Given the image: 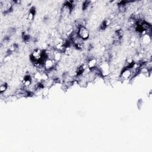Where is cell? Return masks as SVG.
<instances>
[{"label": "cell", "mask_w": 152, "mask_h": 152, "mask_svg": "<svg viewBox=\"0 0 152 152\" xmlns=\"http://www.w3.org/2000/svg\"><path fill=\"white\" fill-rule=\"evenodd\" d=\"M42 73L39 71H36L33 73V78L38 83H40L42 82Z\"/></svg>", "instance_id": "11"}, {"label": "cell", "mask_w": 152, "mask_h": 152, "mask_svg": "<svg viewBox=\"0 0 152 152\" xmlns=\"http://www.w3.org/2000/svg\"><path fill=\"white\" fill-rule=\"evenodd\" d=\"M77 35L83 40L84 41L89 38L90 32L87 28L81 26L79 27L77 30Z\"/></svg>", "instance_id": "3"}, {"label": "cell", "mask_w": 152, "mask_h": 152, "mask_svg": "<svg viewBox=\"0 0 152 152\" xmlns=\"http://www.w3.org/2000/svg\"><path fill=\"white\" fill-rule=\"evenodd\" d=\"M36 14V10L35 7H32L29 10V11L28 14V20L29 22L33 21L35 19V15Z\"/></svg>", "instance_id": "10"}, {"label": "cell", "mask_w": 152, "mask_h": 152, "mask_svg": "<svg viewBox=\"0 0 152 152\" xmlns=\"http://www.w3.org/2000/svg\"><path fill=\"white\" fill-rule=\"evenodd\" d=\"M120 79L121 81H123L124 80H131V70L130 69L125 68L121 73Z\"/></svg>", "instance_id": "5"}, {"label": "cell", "mask_w": 152, "mask_h": 152, "mask_svg": "<svg viewBox=\"0 0 152 152\" xmlns=\"http://www.w3.org/2000/svg\"><path fill=\"white\" fill-rule=\"evenodd\" d=\"M102 77H108L110 74V64L107 61H102L98 65Z\"/></svg>", "instance_id": "2"}, {"label": "cell", "mask_w": 152, "mask_h": 152, "mask_svg": "<svg viewBox=\"0 0 152 152\" xmlns=\"http://www.w3.org/2000/svg\"><path fill=\"white\" fill-rule=\"evenodd\" d=\"M30 59L33 63L41 62L44 63V61L45 60L44 58V50L38 48L35 49L31 54Z\"/></svg>", "instance_id": "1"}, {"label": "cell", "mask_w": 152, "mask_h": 152, "mask_svg": "<svg viewBox=\"0 0 152 152\" xmlns=\"http://www.w3.org/2000/svg\"><path fill=\"white\" fill-rule=\"evenodd\" d=\"M63 53L60 52L58 51V50H56L54 49V55H53V60L58 64L60 62H61V61L63 59Z\"/></svg>", "instance_id": "9"}, {"label": "cell", "mask_w": 152, "mask_h": 152, "mask_svg": "<svg viewBox=\"0 0 152 152\" xmlns=\"http://www.w3.org/2000/svg\"><path fill=\"white\" fill-rule=\"evenodd\" d=\"M66 48H67V45L65 44V41L63 40L61 42H56L54 48L59 52H60L61 53H64Z\"/></svg>", "instance_id": "6"}, {"label": "cell", "mask_w": 152, "mask_h": 152, "mask_svg": "<svg viewBox=\"0 0 152 152\" xmlns=\"http://www.w3.org/2000/svg\"><path fill=\"white\" fill-rule=\"evenodd\" d=\"M19 49V46L16 43H14L12 45H10V46L8 48V51H7V53H13V52H16L17 50L18 49Z\"/></svg>", "instance_id": "12"}, {"label": "cell", "mask_w": 152, "mask_h": 152, "mask_svg": "<svg viewBox=\"0 0 152 152\" xmlns=\"http://www.w3.org/2000/svg\"><path fill=\"white\" fill-rule=\"evenodd\" d=\"M8 89V84L7 83H3L1 84V86H0V92H1V94H3Z\"/></svg>", "instance_id": "13"}, {"label": "cell", "mask_w": 152, "mask_h": 152, "mask_svg": "<svg viewBox=\"0 0 152 152\" xmlns=\"http://www.w3.org/2000/svg\"><path fill=\"white\" fill-rule=\"evenodd\" d=\"M141 43L143 44V45H145L146 46H147L150 45L151 42V37L150 35L149 34H146L144 36H141Z\"/></svg>", "instance_id": "8"}, {"label": "cell", "mask_w": 152, "mask_h": 152, "mask_svg": "<svg viewBox=\"0 0 152 152\" xmlns=\"http://www.w3.org/2000/svg\"><path fill=\"white\" fill-rule=\"evenodd\" d=\"M49 88L44 87V88L42 90V96L44 98L48 97L49 95Z\"/></svg>", "instance_id": "14"}, {"label": "cell", "mask_w": 152, "mask_h": 152, "mask_svg": "<svg viewBox=\"0 0 152 152\" xmlns=\"http://www.w3.org/2000/svg\"><path fill=\"white\" fill-rule=\"evenodd\" d=\"M87 68L90 70L95 68L98 65V59L96 58H91L89 59L87 61Z\"/></svg>", "instance_id": "7"}, {"label": "cell", "mask_w": 152, "mask_h": 152, "mask_svg": "<svg viewBox=\"0 0 152 152\" xmlns=\"http://www.w3.org/2000/svg\"><path fill=\"white\" fill-rule=\"evenodd\" d=\"M43 65L46 71H48L55 69L57 65V63L53 60V59L48 58L46 59V60L44 61Z\"/></svg>", "instance_id": "4"}, {"label": "cell", "mask_w": 152, "mask_h": 152, "mask_svg": "<svg viewBox=\"0 0 152 152\" xmlns=\"http://www.w3.org/2000/svg\"><path fill=\"white\" fill-rule=\"evenodd\" d=\"M49 75L47 73L46 71H45L44 73H42V81H46L48 79H49Z\"/></svg>", "instance_id": "15"}]
</instances>
